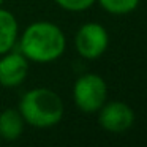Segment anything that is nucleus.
Masks as SVG:
<instances>
[{
	"label": "nucleus",
	"instance_id": "39448f33",
	"mask_svg": "<svg viewBox=\"0 0 147 147\" xmlns=\"http://www.w3.org/2000/svg\"><path fill=\"white\" fill-rule=\"evenodd\" d=\"M98 123L109 133H123L134 123V112L127 103L111 101L98 109Z\"/></svg>",
	"mask_w": 147,
	"mask_h": 147
},
{
	"label": "nucleus",
	"instance_id": "6e6552de",
	"mask_svg": "<svg viewBox=\"0 0 147 147\" xmlns=\"http://www.w3.org/2000/svg\"><path fill=\"white\" fill-rule=\"evenodd\" d=\"M24 119L19 109L8 108L0 112V138L5 141H16L24 131Z\"/></svg>",
	"mask_w": 147,
	"mask_h": 147
},
{
	"label": "nucleus",
	"instance_id": "1a4fd4ad",
	"mask_svg": "<svg viewBox=\"0 0 147 147\" xmlns=\"http://www.w3.org/2000/svg\"><path fill=\"white\" fill-rule=\"evenodd\" d=\"M105 11L111 14H128L133 13L139 5V0H96Z\"/></svg>",
	"mask_w": 147,
	"mask_h": 147
},
{
	"label": "nucleus",
	"instance_id": "20e7f679",
	"mask_svg": "<svg viewBox=\"0 0 147 147\" xmlns=\"http://www.w3.org/2000/svg\"><path fill=\"white\" fill-rule=\"evenodd\" d=\"M109 45L108 30L98 22H87L79 27L74 36V48L81 57L95 60L101 57Z\"/></svg>",
	"mask_w": 147,
	"mask_h": 147
},
{
	"label": "nucleus",
	"instance_id": "f03ea898",
	"mask_svg": "<svg viewBox=\"0 0 147 147\" xmlns=\"http://www.w3.org/2000/svg\"><path fill=\"white\" fill-rule=\"evenodd\" d=\"M63 101L51 89L36 87L22 95L19 112L24 122L35 128H51L63 117Z\"/></svg>",
	"mask_w": 147,
	"mask_h": 147
},
{
	"label": "nucleus",
	"instance_id": "9d476101",
	"mask_svg": "<svg viewBox=\"0 0 147 147\" xmlns=\"http://www.w3.org/2000/svg\"><path fill=\"white\" fill-rule=\"evenodd\" d=\"M95 2L96 0H55V3L60 8H63L67 11H73V13L89 10Z\"/></svg>",
	"mask_w": 147,
	"mask_h": 147
},
{
	"label": "nucleus",
	"instance_id": "0eeeda50",
	"mask_svg": "<svg viewBox=\"0 0 147 147\" xmlns=\"http://www.w3.org/2000/svg\"><path fill=\"white\" fill-rule=\"evenodd\" d=\"M18 35H19V26L14 14L0 8V55L14 48Z\"/></svg>",
	"mask_w": 147,
	"mask_h": 147
},
{
	"label": "nucleus",
	"instance_id": "423d86ee",
	"mask_svg": "<svg viewBox=\"0 0 147 147\" xmlns=\"http://www.w3.org/2000/svg\"><path fill=\"white\" fill-rule=\"evenodd\" d=\"M29 74V60L18 52H5L0 59V86L13 89L26 81Z\"/></svg>",
	"mask_w": 147,
	"mask_h": 147
},
{
	"label": "nucleus",
	"instance_id": "7ed1b4c3",
	"mask_svg": "<svg viewBox=\"0 0 147 147\" xmlns=\"http://www.w3.org/2000/svg\"><path fill=\"white\" fill-rule=\"evenodd\" d=\"M108 86L100 74L86 73L76 79L73 86L74 105L86 114L98 112V109L106 103Z\"/></svg>",
	"mask_w": 147,
	"mask_h": 147
},
{
	"label": "nucleus",
	"instance_id": "f257e3e1",
	"mask_svg": "<svg viewBox=\"0 0 147 147\" xmlns=\"http://www.w3.org/2000/svg\"><path fill=\"white\" fill-rule=\"evenodd\" d=\"M21 54L35 63H51L57 60L67 48L62 29L49 21L32 22L21 35Z\"/></svg>",
	"mask_w": 147,
	"mask_h": 147
},
{
	"label": "nucleus",
	"instance_id": "9b49d317",
	"mask_svg": "<svg viewBox=\"0 0 147 147\" xmlns=\"http://www.w3.org/2000/svg\"><path fill=\"white\" fill-rule=\"evenodd\" d=\"M2 3H3V0H0V7H2Z\"/></svg>",
	"mask_w": 147,
	"mask_h": 147
}]
</instances>
